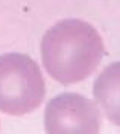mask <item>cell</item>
Masks as SVG:
<instances>
[{
  "mask_svg": "<svg viewBox=\"0 0 120 134\" xmlns=\"http://www.w3.org/2000/svg\"><path fill=\"white\" fill-rule=\"evenodd\" d=\"M44 130L49 134H96L100 131V111L82 94L62 93L49 100Z\"/></svg>",
  "mask_w": 120,
  "mask_h": 134,
  "instance_id": "obj_3",
  "label": "cell"
},
{
  "mask_svg": "<svg viewBox=\"0 0 120 134\" xmlns=\"http://www.w3.org/2000/svg\"><path fill=\"white\" fill-rule=\"evenodd\" d=\"M93 94L110 122L120 126V63H112L99 73Z\"/></svg>",
  "mask_w": 120,
  "mask_h": 134,
  "instance_id": "obj_4",
  "label": "cell"
},
{
  "mask_svg": "<svg viewBox=\"0 0 120 134\" xmlns=\"http://www.w3.org/2000/svg\"><path fill=\"white\" fill-rule=\"evenodd\" d=\"M46 94L38 64L23 53L0 55V111L23 116L41 105Z\"/></svg>",
  "mask_w": 120,
  "mask_h": 134,
  "instance_id": "obj_2",
  "label": "cell"
},
{
  "mask_svg": "<svg viewBox=\"0 0 120 134\" xmlns=\"http://www.w3.org/2000/svg\"><path fill=\"white\" fill-rule=\"evenodd\" d=\"M103 41L90 23L77 18L61 20L44 34L41 59L46 72L70 85L87 79L103 57Z\"/></svg>",
  "mask_w": 120,
  "mask_h": 134,
  "instance_id": "obj_1",
  "label": "cell"
}]
</instances>
